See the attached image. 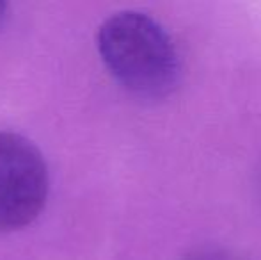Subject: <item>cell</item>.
<instances>
[{
  "instance_id": "6da1fadb",
  "label": "cell",
  "mask_w": 261,
  "mask_h": 260,
  "mask_svg": "<svg viewBox=\"0 0 261 260\" xmlns=\"http://www.w3.org/2000/svg\"><path fill=\"white\" fill-rule=\"evenodd\" d=\"M98 52L110 75L141 98H165L178 87L181 59L164 25L141 11H119L98 29Z\"/></svg>"
},
{
  "instance_id": "7a4b0ae2",
  "label": "cell",
  "mask_w": 261,
  "mask_h": 260,
  "mask_svg": "<svg viewBox=\"0 0 261 260\" xmlns=\"http://www.w3.org/2000/svg\"><path fill=\"white\" fill-rule=\"evenodd\" d=\"M48 191V166L38 146L0 130V232L31 225L41 214Z\"/></svg>"
},
{
  "instance_id": "3957f363",
  "label": "cell",
  "mask_w": 261,
  "mask_h": 260,
  "mask_svg": "<svg viewBox=\"0 0 261 260\" xmlns=\"http://www.w3.org/2000/svg\"><path fill=\"white\" fill-rule=\"evenodd\" d=\"M187 260H242L238 258L237 255L229 253L226 250H201L196 251L194 255H190Z\"/></svg>"
},
{
  "instance_id": "277c9868",
  "label": "cell",
  "mask_w": 261,
  "mask_h": 260,
  "mask_svg": "<svg viewBox=\"0 0 261 260\" xmlns=\"http://www.w3.org/2000/svg\"><path fill=\"white\" fill-rule=\"evenodd\" d=\"M7 20V4L0 2V27H4Z\"/></svg>"
}]
</instances>
